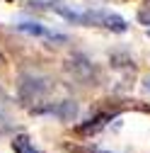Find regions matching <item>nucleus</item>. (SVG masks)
I'll list each match as a JSON object with an SVG mask.
<instances>
[{"label":"nucleus","mask_w":150,"mask_h":153,"mask_svg":"<svg viewBox=\"0 0 150 153\" xmlns=\"http://www.w3.org/2000/svg\"><path fill=\"white\" fill-rule=\"evenodd\" d=\"M46 92H49V80L46 78H39V75H22V78H20L17 95H20L22 105L41 102Z\"/></svg>","instance_id":"obj_1"},{"label":"nucleus","mask_w":150,"mask_h":153,"mask_svg":"<svg viewBox=\"0 0 150 153\" xmlns=\"http://www.w3.org/2000/svg\"><path fill=\"white\" fill-rule=\"evenodd\" d=\"M65 71L73 75L75 80H80V83H85V85H95V80H97V71H95V66H92V61L87 59V56H82V53H75V56H70L68 59V63H65Z\"/></svg>","instance_id":"obj_2"},{"label":"nucleus","mask_w":150,"mask_h":153,"mask_svg":"<svg viewBox=\"0 0 150 153\" xmlns=\"http://www.w3.org/2000/svg\"><path fill=\"white\" fill-rule=\"evenodd\" d=\"M20 32H24V34H32V36H44V39H49V42H58V44H68V36L65 34H58V32H51V29H46L44 25H39V22H20V25H15Z\"/></svg>","instance_id":"obj_3"},{"label":"nucleus","mask_w":150,"mask_h":153,"mask_svg":"<svg viewBox=\"0 0 150 153\" xmlns=\"http://www.w3.org/2000/svg\"><path fill=\"white\" fill-rule=\"evenodd\" d=\"M34 112H49L53 117H58L61 122H70V119H75V114H78V105L73 100H63V102L46 105V107H34Z\"/></svg>","instance_id":"obj_4"},{"label":"nucleus","mask_w":150,"mask_h":153,"mask_svg":"<svg viewBox=\"0 0 150 153\" xmlns=\"http://www.w3.org/2000/svg\"><path fill=\"white\" fill-rule=\"evenodd\" d=\"M12 151L15 153H41L34 146V141L29 136H24V134H17V136L12 139Z\"/></svg>","instance_id":"obj_5"},{"label":"nucleus","mask_w":150,"mask_h":153,"mask_svg":"<svg viewBox=\"0 0 150 153\" xmlns=\"http://www.w3.org/2000/svg\"><path fill=\"white\" fill-rule=\"evenodd\" d=\"M107 119H111V114H97L95 119H90L87 124H80L78 126V131L80 134H92V131H99L104 124H107Z\"/></svg>","instance_id":"obj_6"},{"label":"nucleus","mask_w":150,"mask_h":153,"mask_svg":"<svg viewBox=\"0 0 150 153\" xmlns=\"http://www.w3.org/2000/svg\"><path fill=\"white\" fill-rule=\"evenodd\" d=\"M111 66L114 68H126V66H133V59L124 51H114L111 53Z\"/></svg>","instance_id":"obj_7"},{"label":"nucleus","mask_w":150,"mask_h":153,"mask_svg":"<svg viewBox=\"0 0 150 153\" xmlns=\"http://www.w3.org/2000/svg\"><path fill=\"white\" fill-rule=\"evenodd\" d=\"M138 22L145 25V27H150V10H140L138 12Z\"/></svg>","instance_id":"obj_8"},{"label":"nucleus","mask_w":150,"mask_h":153,"mask_svg":"<svg viewBox=\"0 0 150 153\" xmlns=\"http://www.w3.org/2000/svg\"><path fill=\"white\" fill-rule=\"evenodd\" d=\"M145 90H150V78H145Z\"/></svg>","instance_id":"obj_9"},{"label":"nucleus","mask_w":150,"mask_h":153,"mask_svg":"<svg viewBox=\"0 0 150 153\" xmlns=\"http://www.w3.org/2000/svg\"><path fill=\"white\" fill-rule=\"evenodd\" d=\"M97 153H104V151H97Z\"/></svg>","instance_id":"obj_10"},{"label":"nucleus","mask_w":150,"mask_h":153,"mask_svg":"<svg viewBox=\"0 0 150 153\" xmlns=\"http://www.w3.org/2000/svg\"><path fill=\"white\" fill-rule=\"evenodd\" d=\"M148 36H150V29H148Z\"/></svg>","instance_id":"obj_11"}]
</instances>
